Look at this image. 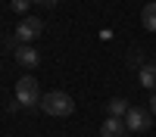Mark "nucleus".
Instances as JSON below:
<instances>
[{"instance_id":"5","label":"nucleus","mask_w":156,"mask_h":137,"mask_svg":"<svg viewBox=\"0 0 156 137\" xmlns=\"http://www.w3.org/2000/svg\"><path fill=\"white\" fill-rule=\"evenodd\" d=\"M128 134V128H125V118H106L100 125V137H125Z\"/></svg>"},{"instance_id":"13","label":"nucleus","mask_w":156,"mask_h":137,"mask_svg":"<svg viewBox=\"0 0 156 137\" xmlns=\"http://www.w3.org/2000/svg\"><path fill=\"white\" fill-rule=\"evenodd\" d=\"M150 112H153V115H156V91L150 94Z\"/></svg>"},{"instance_id":"7","label":"nucleus","mask_w":156,"mask_h":137,"mask_svg":"<svg viewBox=\"0 0 156 137\" xmlns=\"http://www.w3.org/2000/svg\"><path fill=\"white\" fill-rule=\"evenodd\" d=\"M137 78H140V87H147V91H156V62H147V66L137 72Z\"/></svg>"},{"instance_id":"1","label":"nucleus","mask_w":156,"mask_h":137,"mask_svg":"<svg viewBox=\"0 0 156 137\" xmlns=\"http://www.w3.org/2000/svg\"><path fill=\"white\" fill-rule=\"evenodd\" d=\"M41 31H44V22L37 19V16H25L19 25H16V31H12V37H9V47L12 50H19V47H28L34 37H41Z\"/></svg>"},{"instance_id":"10","label":"nucleus","mask_w":156,"mask_h":137,"mask_svg":"<svg viewBox=\"0 0 156 137\" xmlns=\"http://www.w3.org/2000/svg\"><path fill=\"white\" fill-rule=\"evenodd\" d=\"M128 66L131 69H144L147 62H144V53H140V50H131V53H128Z\"/></svg>"},{"instance_id":"12","label":"nucleus","mask_w":156,"mask_h":137,"mask_svg":"<svg viewBox=\"0 0 156 137\" xmlns=\"http://www.w3.org/2000/svg\"><path fill=\"white\" fill-rule=\"evenodd\" d=\"M34 6H41V9H53L56 6V0H31Z\"/></svg>"},{"instance_id":"11","label":"nucleus","mask_w":156,"mask_h":137,"mask_svg":"<svg viewBox=\"0 0 156 137\" xmlns=\"http://www.w3.org/2000/svg\"><path fill=\"white\" fill-rule=\"evenodd\" d=\"M31 6V0H12V12H19V16H25Z\"/></svg>"},{"instance_id":"2","label":"nucleus","mask_w":156,"mask_h":137,"mask_svg":"<svg viewBox=\"0 0 156 137\" xmlns=\"http://www.w3.org/2000/svg\"><path fill=\"white\" fill-rule=\"evenodd\" d=\"M41 109L53 118H69L75 112V100L69 94H62V91H50V94L41 97Z\"/></svg>"},{"instance_id":"6","label":"nucleus","mask_w":156,"mask_h":137,"mask_svg":"<svg viewBox=\"0 0 156 137\" xmlns=\"http://www.w3.org/2000/svg\"><path fill=\"white\" fill-rule=\"evenodd\" d=\"M16 62L22 69H37V62H41V56H37L34 47H19L16 50Z\"/></svg>"},{"instance_id":"8","label":"nucleus","mask_w":156,"mask_h":137,"mask_svg":"<svg viewBox=\"0 0 156 137\" xmlns=\"http://www.w3.org/2000/svg\"><path fill=\"white\" fill-rule=\"evenodd\" d=\"M128 109H131V106H128V100H125V97H112V100H109V106H106V112H109L112 118H125V115H128Z\"/></svg>"},{"instance_id":"4","label":"nucleus","mask_w":156,"mask_h":137,"mask_svg":"<svg viewBox=\"0 0 156 137\" xmlns=\"http://www.w3.org/2000/svg\"><path fill=\"white\" fill-rule=\"evenodd\" d=\"M150 125H153V112L150 109H128V115H125V128H128V134H144V131H150Z\"/></svg>"},{"instance_id":"3","label":"nucleus","mask_w":156,"mask_h":137,"mask_svg":"<svg viewBox=\"0 0 156 137\" xmlns=\"http://www.w3.org/2000/svg\"><path fill=\"white\" fill-rule=\"evenodd\" d=\"M16 103H19V106H37V103H41V87H37V78L22 75V78L16 81Z\"/></svg>"},{"instance_id":"9","label":"nucleus","mask_w":156,"mask_h":137,"mask_svg":"<svg viewBox=\"0 0 156 137\" xmlns=\"http://www.w3.org/2000/svg\"><path fill=\"white\" fill-rule=\"evenodd\" d=\"M140 25H144L147 31H156V0L140 9Z\"/></svg>"}]
</instances>
